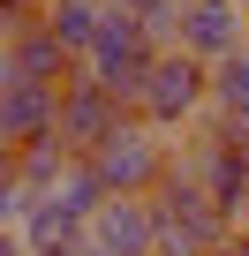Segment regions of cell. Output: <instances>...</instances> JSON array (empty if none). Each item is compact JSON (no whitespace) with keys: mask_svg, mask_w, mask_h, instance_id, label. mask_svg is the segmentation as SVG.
<instances>
[{"mask_svg":"<svg viewBox=\"0 0 249 256\" xmlns=\"http://www.w3.org/2000/svg\"><path fill=\"white\" fill-rule=\"evenodd\" d=\"M83 151H68L61 136H46V144H23V151H8V174L23 181V188H38V196H53L61 181H68V166H76Z\"/></svg>","mask_w":249,"mask_h":256,"instance_id":"9c48e42d","label":"cell"},{"mask_svg":"<svg viewBox=\"0 0 249 256\" xmlns=\"http://www.w3.org/2000/svg\"><path fill=\"white\" fill-rule=\"evenodd\" d=\"M31 211H38V188H23L16 174H0V226L16 234V226H31Z\"/></svg>","mask_w":249,"mask_h":256,"instance_id":"7c38bea8","label":"cell"},{"mask_svg":"<svg viewBox=\"0 0 249 256\" xmlns=\"http://www.w3.org/2000/svg\"><path fill=\"white\" fill-rule=\"evenodd\" d=\"M151 211H159V256H219V248H234V234H241V218H234L189 166H174V174L159 181Z\"/></svg>","mask_w":249,"mask_h":256,"instance_id":"6da1fadb","label":"cell"},{"mask_svg":"<svg viewBox=\"0 0 249 256\" xmlns=\"http://www.w3.org/2000/svg\"><path fill=\"white\" fill-rule=\"evenodd\" d=\"M0 68H8V76H31V83H61V90L83 76V60H76V53H68L46 23L16 30V38H8V53H0Z\"/></svg>","mask_w":249,"mask_h":256,"instance_id":"ba28073f","label":"cell"},{"mask_svg":"<svg viewBox=\"0 0 249 256\" xmlns=\"http://www.w3.org/2000/svg\"><path fill=\"white\" fill-rule=\"evenodd\" d=\"M241 174H249V136H241Z\"/></svg>","mask_w":249,"mask_h":256,"instance_id":"9a60e30c","label":"cell"},{"mask_svg":"<svg viewBox=\"0 0 249 256\" xmlns=\"http://www.w3.org/2000/svg\"><path fill=\"white\" fill-rule=\"evenodd\" d=\"M38 8H53V0H38Z\"/></svg>","mask_w":249,"mask_h":256,"instance_id":"2e32d148","label":"cell"},{"mask_svg":"<svg viewBox=\"0 0 249 256\" xmlns=\"http://www.w3.org/2000/svg\"><path fill=\"white\" fill-rule=\"evenodd\" d=\"M91 166H98V181H106V196H159V181L181 166V151L166 144V128H151V120H121L113 136L91 151Z\"/></svg>","mask_w":249,"mask_h":256,"instance_id":"7a4b0ae2","label":"cell"},{"mask_svg":"<svg viewBox=\"0 0 249 256\" xmlns=\"http://www.w3.org/2000/svg\"><path fill=\"white\" fill-rule=\"evenodd\" d=\"M76 256H106V248H98V241H83V248H76Z\"/></svg>","mask_w":249,"mask_h":256,"instance_id":"5bb4252c","label":"cell"},{"mask_svg":"<svg viewBox=\"0 0 249 256\" xmlns=\"http://www.w3.org/2000/svg\"><path fill=\"white\" fill-rule=\"evenodd\" d=\"M136 120L166 128V136H189L196 120H211V60H196L181 46L159 53V68H151V83L136 98Z\"/></svg>","mask_w":249,"mask_h":256,"instance_id":"3957f363","label":"cell"},{"mask_svg":"<svg viewBox=\"0 0 249 256\" xmlns=\"http://www.w3.org/2000/svg\"><path fill=\"white\" fill-rule=\"evenodd\" d=\"M129 113H136V106H129V98H113L98 76H76V83L61 90V144L91 158V151H98V144H106Z\"/></svg>","mask_w":249,"mask_h":256,"instance_id":"5b68a950","label":"cell"},{"mask_svg":"<svg viewBox=\"0 0 249 256\" xmlns=\"http://www.w3.org/2000/svg\"><path fill=\"white\" fill-rule=\"evenodd\" d=\"M211 120H226V128L249 136V46L211 68Z\"/></svg>","mask_w":249,"mask_h":256,"instance_id":"8fae6325","label":"cell"},{"mask_svg":"<svg viewBox=\"0 0 249 256\" xmlns=\"http://www.w3.org/2000/svg\"><path fill=\"white\" fill-rule=\"evenodd\" d=\"M61 136V83H31L0 68V151H23Z\"/></svg>","mask_w":249,"mask_h":256,"instance_id":"277c9868","label":"cell"},{"mask_svg":"<svg viewBox=\"0 0 249 256\" xmlns=\"http://www.w3.org/2000/svg\"><path fill=\"white\" fill-rule=\"evenodd\" d=\"M46 30H53L76 60H91V46H98V30H106V0H53V8H46Z\"/></svg>","mask_w":249,"mask_h":256,"instance_id":"30bf717a","label":"cell"},{"mask_svg":"<svg viewBox=\"0 0 249 256\" xmlns=\"http://www.w3.org/2000/svg\"><path fill=\"white\" fill-rule=\"evenodd\" d=\"M249 46V8L241 0H189V16H181V53H196V60H234Z\"/></svg>","mask_w":249,"mask_h":256,"instance_id":"8992f818","label":"cell"},{"mask_svg":"<svg viewBox=\"0 0 249 256\" xmlns=\"http://www.w3.org/2000/svg\"><path fill=\"white\" fill-rule=\"evenodd\" d=\"M91 241L106 256H159V211H151V196H113L91 218Z\"/></svg>","mask_w":249,"mask_h":256,"instance_id":"52a82bcc","label":"cell"},{"mask_svg":"<svg viewBox=\"0 0 249 256\" xmlns=\"http://www.w3.org/2000/svg\"><path fill=\"white\" fill-rule=\"evenodd\" d=\"M0 256H31V241L23 234H0Z\"/></svg>","mask_w":249,"mask_h":256,"instance_id":"4fadbf2b","label":"cell"}]
</instances>
